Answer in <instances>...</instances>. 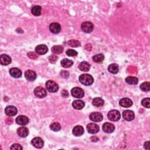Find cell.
I'll return each mask as SVG.
<instances>
[{
  "mask_svg": "<svg viewBox=\"0 0 150 150\" xmlns=\"http://www.w3.org/2000/svg\"><path fill=\"white\" fill-rule=\"evenodd\" d=\"M79 81L85 86H90L94 82V79L90 75L83 74L79 76Z\"/></svg>",
  "mask_w": 150,
  "mask_h": 150,
  "instance_id": "cell-1",
  "label": "cell"
},
{
  "mask_svg": "<svg viewBox=\"0 0 150 150\" xmlns=\"http://www.w3.org/2000/svg\"><path fill=\"white\" fill-rule=\"evenodd\" d=\"M34 94L35 96L40 99H43L47 96L46 90L42 87H37L34 90Z\"/></svg>",
  "mask_w": 150,
  "mask_h": 150,
  "instance_id": "cell-2",
  "label": "cell"
},
{
  "mask_svg": "<svg viewBox=\"0 0 150 150\" xmlns=\"http://www.w3.org/2000/svg\"><path fill=\"white\" fill-rule=\"evenodd\" d=\"M46 87L50 93H55L58 91L59 86L56 82L53 80H48L46 83Z\"/></svg>",
  "mask_w": 150,
  "mask_h": 150,
  "instance_id": "cell-3",
  "label": "cell"
},
{
  "mask_svg": "<svg viewBox=\"0 0 150 150\" xmlns=\"http://www.w3.org/2000/svg\"><path fill=\"white\" fill-rule=\"evenodd\" d=\"M108 118L112 121H117L120 119V113L116 110H113L109 112L107 114Z\"/></svg>",
  "mask_w": 150,
  "mask_h": 150,
  "instance_id": "cell-4",
  "label": "cell"
},
{
  "mask_svg": "<svg viewBox=\"0 0 150 150\" xmlns=\"http://www.w3.org/2000/svg\"><path fill=\"white\" fill-rule=\"evenodd\" d=\"M94 28V25L91 22L86 21L83 22L81 25V29L83 32L89 34L92 32Z\"/></svg>",
  "mask_w": 150,
  "mask_h": 150,
  "instance_id": "cell-5",
  "label": "cell"
},
{
  "mask_svg": "<svg viewBox=\"0 0 150 150\" xmlns=\"http://www.w3.org/2000/svg\"><path fill=\"white\" fill-rule=\"evenodd\" d=\"M71 94L74 98L80 99L84 96L85 92L82 89H81L79 87H76L72 89Z\"/></svg>",
  "mask_w": 150,
  "mask_h": 150,
  "instance_id": "cell-6",
  "label": "cell"
},
{
  "mask_svg": "<svg viewBox=\"0 0 150 150\" xmlns=\"http://www.w3.org/2000/svg\"><path fill=\"white\" fill-rule=\"evenodd\" d=\"M17 107L13 106H8L5 109V114L9 117L15 116L17 114Z\"/></svg>",
  "mask_w": 150,
  "mask_h": 150,
  "instance_id": "cell-7",
  "label": "cell"
},
{
  "mask_svg": "<svg viewBox=\"0 0 150 150\" xmlns=\"http://www.w3.org/2000/svg\"><path fill=\"white\" fill-rule=\"evenodd\" d=\"M89 118L94 122H100L103 119V116L99 112H93L90 114Z\"/></svg>",
  "mask_w": 150,
  "mask_h": 150,
  "instance_id": "cell-8",
  "label": "cell"
},
{
  "mask_svg": "<svg viewBox=\"0 0 150 150\" xmlns=\"http://www.w3.org/2000/svg\"><path fill=\"white\" fill-rule=\"evenodd\" d=\"M122 117L127 121H131L134 119L135 114L134 112L130 110H127L122 113Z\"/></svg>",
  "mask_w": 150,
  "mask_h": 150,
  "instance_id": "cell-9",
  "label": "cell"
},
{
  "mask_svg": "<svg viewBox=\"0 0 150 150\" xmlns=\"http://www.w3.org/2000/svg\"><path fill=\"white\" fill-rule=\"evenodd\" d=\"M87 130L90 134H96L98 133L99 130L100 128L99 126L95 123H90L87 126Z\"/></svg>",
  "mask_w": 150,
  "mask_h": 150,
  "instance_id": "cell-10",
  "label": "cell"
},
{
  "mask_svg": "<svg viewBox=\"0 0 150 150\" xmlns=\"http://www.w3.org/2000/svg\"><path fill=\"white\" fill-rule=\"evenodd\" d=\"M49 30L50 31L54 34H57L59 33L61 31V26L59 24L53 22L50 24L49 26Z\"/></svg>",
  "mask_w": 150,
  "mask_h": 150,
  "instance_id": "cell-11",
  "label": "cell"
},
{
  "mask_svg": "<svg viewBox=\"0 0 150 150\" xmlns=\"http://www.w3.org/2000/svg\"><path fill=\"white\" fill-rule=\"evenodd\" d=\"M32 144L36 148H41L44 145V142L43 140L40 137H35L31 141Z\"/></svg>",
  "mask_w": 150,
  "mask_h": 150,
  "instance_id": "cell-12",
  "label": "cell"
},
{
  "mask_svg": "<svg viewBox=\"0 0 150 150\" xmlns=\"http://www.w3.org/2000/svg\"><path fill=\"white\" fill-rule=\"evenodd\" d=\"M15 121L18 124L24 126V125H26L27 124H28L29 118L25 116L21 115V116H19L18 117H17L16 118Z\"/></svg>",
  "mask_w": 150,
  "mask_h": 150,
  "instance_id": "cell-13",
  "label": "cell"
},
{
  "mask_svg": "<svg viewBox=\"0 0 150 150\" xmlns=\"http://www.w3.org/2000/svg\"><path fill=\"white\" fill-rule=\"evenodd\" d=\"M10 75L14 78H20L22 76V72L17 67H12L9 69Z\"/></svg>",
  "mask_w": 150,
  "mask_h": 150,
  "instance_id": "cell-14",
  "label": "cell"
},
{
  "mask_svg": "<svg viewBox=\"0 0 150 150\" xmlns=\"http://www.w3.org/2000/svg\"><path fill=\"white\" fill-rule=\"evenodd\" d=\"M48 48L45 45H39L35 48V52L39 54H45L48 52Z\"/></svg>",
  "mask_w": 150,
  "mask_h": 150,
  "instance_id": "cell-15",
  "label": "cell"
},
{
  "mask_svg": "<svg viewBox=\"0 0 150 150\" xmlns=\"http://www.w3.org/2000/svg\"><path fill=\"white\" fill-rule=\"evenodd\" d=\"M36 73L32 71L28 70L25 72V77L28 81H34L36 79Z\"/></svg>",
  "mask_w": 150,
  "mask_h": 150,
  "instance_id": "cell-16",
  "label": "cell"
},
{
  "mask_svg": "<svg viewBox=\"0 0 150 150\" xmlns=\"http://www.w3.org/2000/svg\"><path fill=\"white\" fill-rule=\"evenodd\" d=\"M103 130L106 133H112L115 130V127L113 124L109 123V122H106L103 125Z\"/></svg>",
  "mask_w": 150,
  "mask_h": 150,
  "instance_id": "cell-17",
  "label": "cell"
},
{
  "mask_svg": "<svg viewBox=\"0 0 150 150\" xmlns=\"http://www.w3.org/2000/svg\"><path fill=\"white\" fill-rule=\"evenodd\" d=\"M0 63L2 65L7 66L11 63V58L7 54H1L0 57Z\"/></svg>",
  "mask_w": 150,
  "mask_h": 150,
  "instance_id": "cell-18",
  "label": "cell"
},
{
  "mask_svg": "<svg viewBox=\"0 0 150 150\" xmlns=\"http://www.w3.org/2000/svg\"><path fill=\"white\" fill-rule=\"evenodd\" d=\"M73 134L76 137H79V136L82 135L84 134L85 130L82 126H76L73 129Z\"/></svg>",
  "mask_w": 150,
  "mask_h": 150,
  "instance_id": "cell-19",
  "label": "cell"
},
{
  "mask_svg": "<svg viewBox=\"0 0 150 150\" xmlns=\"http://www.w3.org/2000/svg\"><path fill=\"white\" fill-rule=\"evenodd\" d=\"M119 104L122 107L128 108L133 105V102L128 98H123L120 100Z\"/></svg>",
  "mask_w": 150,
  "mask_h": 150,
  "instance_id": "cell-20",
  "label": "cell"
},
{
  "mask_svg": "<svg viewBox=\"0 0 150 150\" xmlns=\"http://www.w3.org/2000/svg\"><path fill=\"white\" fill-rule=\"evenodd\" d=\"M17 134L21 137H26L29 134V130L25 127H21L18 128Z\"/></svg>",
  "mask_w": 150,
  "mask_h": 150,
  "instance_id": "cell-21",
  "label": "cell"
},
{
  "mask_svg": "<svg viewBox=\"0 0 150 150\" xmlns=\"http://www.w3.org/2000/svg\"><path fill=\"white\" fill-rule=\"evenodd\" d=\"M72 106L75 109H77V110H81L85 107V103L83 100H77L73 102Z\"/></svg>",
  "mask_w": 150,
  "mask_h": 150,
  "instance_id": "cell-22",
  "label": "cell"
},
{
  "mask_svg": "<svg viewBox=\"0 0 150 150\" xmlns=\"http://www.w3.org/2000/svg\"><path fill=\"white\" fill-rule=\"evenodd\" d=\"M79 69L83 72H88L90 69V65L87 62H82L79 64Z\"/></svg>",
  "mask_w": 150,
  "mask_h": 150,
  "instance_id": "cell-23",
  "label": "cell"
},
{
  "mask_svg": "<svg viewBox=\"0 0 150 150\" xmlns=\"http://www.w3.org/2000/svg\"><path fill=\"white\" fill-rule=\"evenodd\" d=\"M108 71L111 73L117 74L119 71L118 65L116 63H113L110 65L108 67Z\"/></svg>",
  "mask_w": 150,
  "mask_h": 150,
  "instance_id": "cell-24",
  "label": "cell"
},
{
  "mask_svg": "<svg viewBox=\"0 0 150 150\" xmlns=\"http://www.w3.org/2000/svg\"><path fill=\"white\" fill-rule=\"evenodd\" d=\"M126 82L128 85H137L139 82V79L136 77L128 76L126 79Z\"/></svg>",
  "mask_w": 150,
  "mask_h": 150,
  "instance_id": "cell-25",
  "label": "cell"
},
{
  "mask_svg": "<svg viewBox=\"0 0 150 150\" xmlns=\"http://www.w3.org/2000/svg\"><path fill=\"white\" fill-rule=\"evenodd\" d=\"M61 66L64 68H69L73 65V62L70 59H68L66 58V59H63V60L61 61Z\"/></svg>",
  "mask_w": 150,
  "mask_h": 150,
  "instance_id": "cell-26",
  "label": "cell"
},
{
  "mask_svg": "<svg viewBox=\"0 0 150 150\" xmlns=\"http://www.w3.org/2000/svg\"><path fill=\"white\" fill-rule=\"evenodd\" d=\"M42 8L39 5H35L32 7L31 9V12L32 14L35 16H39L41 14Z\"/></svg>",
  "mask_w": 150,
  "mask_h": 150,
  "instance_id": "cell-27",
  "label": "cell"
},
{
  "mask_svg": "<svg viewBox=\"0 0 150 150\" xmlns=\"http://www.w3.org/2000/svg\"><path fill=\"white\" fill-rule=\"evenodd\" d=\"M104 100L100 98H94L93 101H92V103H93V105L96 106V107H102L104 105Z\"/></svg>",
  "mask_w": 150,
  "mask_h": 150,
  "instance_id": "cell-28",
  "label": "cell"
},
{
  "mask_svg": "<svg viewBox=\"0 0 150 150\" xmlns=\"http://www.w3.org/2000/svg\"><path fill=\"white\" fill-rule=\"evenodd\" d=\"M51 50L54 54H61L63 51V47L61 45H55L52 47Z\"/></svg>",
  "mask_w": 150,
  "mask_h": 150,
  "instance_id": "cell-29",
  "label": "cell"
},
{
  "mask_svg": "<svg viewBox=\"0 0 150 150\" xmlns=\"http://www.w3.org/2000/svg\"><path fill=\"white\" fill-rule=\"evenodd\" d=\"M50 128L53 131H59L61 129V126L58 122H54L50 125Z\"/></svg>",
  "mask_w": 150,
  "mask_h": 150,
  "instance_id": "cell-30",
  "label": "cell"
},
{
  "mask_svg": "<svg viewBox=\"0 0 150 150\" xmlns=\"http://www.w3.org/2000/svg\"><path fill=\"white\" fill-rule=\"evenodd\" d=\"M67 45L73 48H78L81 45V44L79 40H75V39H72V40H69V41L67 42Z\"/></svg>",
  "mask_w": 150,
  "mask_h": 150,
  "instance_id": "cell-31",
  "label": "cell"
},
{
  "mask_svg": "<svg viewBox=\"0 0 150 150\" xmlns=\"http://www.w3.org/2000/svg\"><path fill=\"white\" fill-rule=\"evenodd\" d=\"M104 59V57L102 53L96 54V55L93 57V60L96 63H100L102 61H103Z\"/></svg>",
  "mask_w": 150,
  "mask_h": 150,
  "instance_id": "cell-32",
  "label": "cell"
},
{
  "mask_svg": "<svg viewBox=\"0 0 150 150\" xmlns=\"http://www.w3.org/2000/svg\"><path fill=\"white\" fill-rule=\"evenodd\" d=\"M150 83L148 81H145V82L143 83L140 85V89L143 91H149L150 90Z\"/></svg>",
  "mask_w": 150,
  "mask_h": 150,
  "instance_id": "cell-33",
  "label": "cell"
},
{
  "mask_svg": "<svg viewBox=\"0 0 150 150\" xmlns=\"http://www.w3.org/2000/svg\"><path fill=\"white\" fill-rule=\"evenodd\" d=\"M66 53L68 57H74L77 55V52L73 49H68L66 51Z\"/></svg>",
  "mask_w": 150,
  "mask_h": 150,
  "instance_id": "cell-34",
  "label": "cell"
},
{
  "mask_svg": "<svg viewBox=\"0 0 150 150\" xmlns=\"http://www.w3.org/2000/svg\"><path fill=\"white\" fill-rule=\"evenodd\" d=\"M141 104L144 107L149 108L150 107V99H149V98L144 99L141 102Z\"/></svg>",
  "mask_w": 150,
  "mask_h": 150,
  "instance_id": "cell-35",
  "label": "cell"
},
{
  "mask_svg": "<svg viewBox=\"0 0 150 150\" xmlns=\"http://www.w3.org/2000/svg\"><path fill=\"white\" fill-rule=\"evenodd\" d=\"M48 59H49V61L51 63H54L58 59V58L57 56L54 55V54H52V55L49 56V57L48 58Z\"/></svg>",
  "mask_w": 150,
  "mask_h": 150,
  "instance_id": "cell-36",
  "label": "cell"
},
{
  "mask_svg": "<svg viewBox=\"0 0 150 150\" xmlns=\"http://www.w3.org/2000/svg\"><path fill=\"white\" fill-rule=\"evenodd\" d=\"M10 149H22L23 148L19 144H14L11 145V147H10Z\"/></svg>",
  "mask_w": 150,
  "mask_h": 150,
  "instance_id": "cell-37",
  "label": "cell"
},
{
  "mask_svg": "<svg viewBox=\"0 0 150 150\" xmlns=\"http://www.w3.org/2000/svg\"><path fill=\"white\" fill-rule=\"evenodd\" d=\"M28 57L29 58H30L31 59H37L38 58L37 54L35 52H29L28 53Z\"/></svg>",
  "mask_w": 150,
  "mask_h": 150,
  "instance_id": "cell-38",
  "label": "cell"
},
{
  "mask_svg": "<svg viewBox=\"0 0 150 150\" xmlns=\"http://www.w3.org/2000/svg\"><path fill=\"white\" fill-rule=\"evenodd\" d=\"M61 75L64 78H67L68 77H69V73L66 71H62L61 73Z\"/></svg>",
  "mask_w": 150,
  "mask_h": 150,
  "instance_id": "cell-39",
  "label": "cell"
},
{
  "mask_svg": "<svg viewBox=\"0 0 150 150\" xmlns=\"http://www.w3.org/2000/svg\"><path fill=\"white\" fill-rule=\"evenodd\" d=\"M62 96L64 98H67L68 96V95H69V93H68L67 91L66 90H63L62 91Z\"/></svg>",
  "mask_w": 150,
  "mask_h": 150,
  "instance_id": "cell-40",
  "label": "cell"
},
{
  "mask_svg": "<svg viewBox=\"0 0 150 150\" xmlns=\"http://www.w3.org/2000/svg\"><path fill=\"white\" fill-rule=\"evenodd\" d=\"M144 148L147 149H149V141H147L144 143Z\"/></svg>",
  "mask_w": 150,
  "mask_h": 150,
  "instance_id": "cell-41",
  "label": "cell"
}]
</instances>
